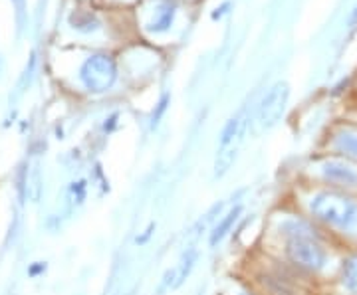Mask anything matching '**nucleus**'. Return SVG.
I'll return each mask as SVG.
<instances>
[{
    "mask_svg": "<svg viewBox=\"0 0 357 295\" xmlns=\"http://www.w3.org/2000/svg\"><path fill=\"white\" fill-rule=\"evenodd\" d=\"M337 149L357 159V133H344L342 137H337Z\"/></svg>",
    "mask_w": 357,
    "mask_h": 295,
    "instance_id": "10",
    "label": "nucleus"
},
{
    "mask_svg": "<svg viewBox=\"0 0 357 295\" xmlns=\"http://www.w3.org/2000/svg\"><path fill=\"white\" fill-rule=\"evenodd\" d=\"M342 282H344L345 289H349L351 294H357V256L347 257L344 262Z\"/></svg>",
    "mask_w": 357,
    "mask_h": 295,
    "instance_id": "8",
    "label": "nucleus"
},
{
    "mask_svg": "<svg viewBox=\"0 0 357 295\" xmlns=\"http://www.w3.org/2000/svg\"><path fill=\"white\" fill-rule=\"evenodd\" d=\"M243 214V206L236 205L234 208H230L229 214H225V218L218 222L217 226L213 228V232H211V238H208V244L213 246H218L225 238H227V234H229L230 230H232V226L236 224V220H238V216Z\"/></svg>",
    "mask_w": 357,
    "mask_h": 295,
    "instance_id": "6",
    "label": "nucleus"
},
{
    "mask_svg": "<svg viewBox=\"0 0 357 295\" xmlns=\"http://www.w3.org/2000/svg\"><path fill=\"white\" fill-rule=\"evenodd\" d=\"M68 198L72 205H82L84 198H86V182L79 180V182H72L70 189H68Z\"/></svg>",
    "mask_w": 357,
    "mask_h": 295,
    "instance_id": "11",
    "label": "nucleus"
},
{
    "mask_svg": "<svg viewBox=\"0 0 357 295\" xmlns=\"http://www.w3.org/2000/svg\"><path fill=\"white\" fill-rule=\"evenodd\" d=\"M117 70L112 58L107 56H96L91 58L86 67H84V81L91 91H105L114 86Z\"/></svg>",
    "mask_w": 357,
    "mask_h": 295,
    "instance_id": "4",
    "label": "nucleus"
},
{
    "mask_svg": "<svg viewBox=\"0 0 357 295\" xmlns=\"http://www.w3.org/2000/svg\"><path fill=\"white\" fill-rule=\"evenodd\" d=\"M288 97H290V90H288V83H284V81H278L276 86H272L268 90L260 107H258V117H256L262 131L272 129L280 121L284 111H286Z\"/></svg>",
    "mask_w": 357,
    "mask_h": 295,
    "instance_id": "3",
    "label": "nucleus"
},
{
    "mask_svg": "<svg viewBox=\"0 0 357 295\" xmlns=\"http://www.w3.org/2000/svg\"><path fill=\"white\" fill-rule=\"evenodd\" d=\"M354 22H357V6L356 10H354V14H351V18H349V24H354Z\"/></svg>",
    "mask_w": 357,
    "mask_h": 295,
    "instance_id": "14",
    "label": "nucleus"
},
{
    "mask_svg": "<svg viewBox=\"0 0 357 295\" xmlns=\"http://www.w3.org/2000/svg\"><path fill=\"white\" fill-rule=\"evenodd\" d=\"M195 262H197V252H189L187 256L183 257L181 266L175 268V270H177V282H175V287H178L181 283L189 278V273H191V270L195 268Z\"/></svg>",
    "mask_w": 357,
    "mask_h": 295,
    "instance_id": "9",
    "label": "nucleus"
},
{
    "mask_svg": "<svg viewBox=\"0 0 357 295\" xmlns=\"http://www.w3.org/2000/svg\"><path fill=\"white\" fill-rule=\"evenodd\" d=\"M324 177L328 182L335 186H345V189H356L357 186V173L351 167L340 161H330L324 165Z\"/></svg>",
    "mask_w": 357,
    "mask_h": 295,
    "instance_id": "5",
    "label": "nucleus"
},
{
    "mask_svg": "<svg viewBox=\"0 0 357 295\" xmlns=\"http://www.w3.org/2000/svg\"><path fill=\"white\" fill-rule=\"evenodd\" d=\"M280 234L288 238H312V228L304 220L290 218L280 224Z\"/></svg>",
    "mask_w": 357,
    "mask_h": 295,
    "instance_id": "7",
    "label": "nucleus"
},
{
    "mask_svg": "<svg viewBox=\"0 0 357 295\" xmlns=\"http://www.w3.org/2000/svg\"><path fill=\"white\" fill-rule=\"evenodd\" d=\"M286 256L296 268L306 271H319L328 262L326 250L314 238H290Z\"/></svg>",
    "mask_w": 357,
    "mask_h": 295,
    "instance_id": "2",
    "label": "nucleus"
},
{
    "mask_svg": "<svg viewBox=\"0 0 357 295\" xmlns=\"http://www.w3.org/2000/svg\"><path fill=\"white\" fill-rule=\"evenodd\" d=\"M312 214L333 228L357 234V200L337 193H319L310 202Z\"/></svg>",
    "mask_w": 357,
    "mask_h": 295,
    "instance_id": "1",
    "label": "nucleus"
},
{
    "mask_svg": "<svg viewBox=\"0 0 357 295\" xmlns=\"http://www.w3.org/2000/svg\"><path fill=\"white\" fill-rule=\"evenodd\" d=\"M42 271H46V264H44V262H36V264L28 270V273H30V276H38Z\"/></svg>",
    "mask_w": 357,
    "mask_h": 295,
    "instance_id": "12",
    "label": "nucleus"
},
{
    "mask_svg": "<svg viewBox=\"0 0 357 295\" xmlns=\"http://www.w3.org/2000/svg\"><path fill=\"white\" fill-rule=\"evenodd\" d=\"M153 230H155V224H149V228L145 230V234H143L141 238H139V236H137V240H135V242H137V244H145V242L149 240V236L153 234Z\"/></svg>",
    "mask_w": 357,
    "mask_h": 295,
    "instance_id": "13",
    "label": "nucleus"
}]
</instances>
